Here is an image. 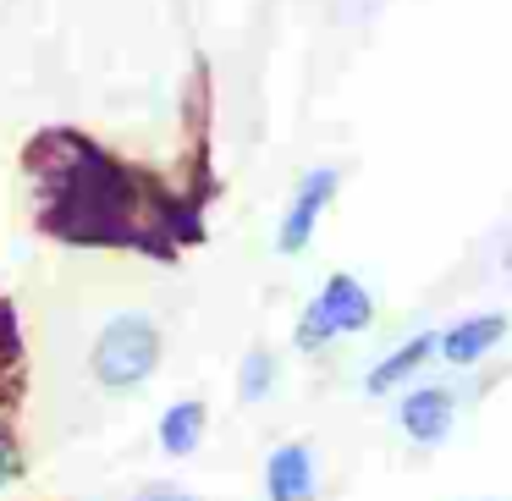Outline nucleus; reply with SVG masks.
Wrapping results in <instances>:
<instances>
[{"label":"nucleus","mask_w":512,"mask_h":501,"mask_svg":"<svg viewBox=\"0 0 512 501\" xmlns=\"http://www.w3.org/2000/svg\"><path fill=\"white\" fill-rule=\"evenodd\" d=\"M199 441H204V402H177V408H166V419H160V446H166L171 457H188Z\"/></svg>","instance_id":"obj_8"},{"label":"nucleus","mask_w":512,"mask_h":501,"mask_svg":"<svg viewBox=\"0 0 512 501\" xmlns=\"http://www.w3.org/2000/svg\"><path fill=\"white\" fill-rule=\"evenodd\" d=\"M430 353H441V336H430V331H424V336H413L408 347H397L391 358H380V364L369 369V391H375V397H386V391H397L402 380H408V375H413V369H419Z\"/></svg>","instance_id":"obj_7"},{"label":"nucleus","mask_w":512,"mask_h":501,"mask_svg":"<svg viewBox=\"0 0 512 501\" xmlns=\"http://www.w3.org/2000/svg\"><path fill=\"white\" fill-rule=\"evenodd\" d=\"M133 501H199V496H188V490H177V485H144Z\"/></svg>","instance_id":"obj_10"},{"label":"nucleus","mask_w":512,"mask_h":501,"mask_svg":"<svg viewBox=\"0 0 512 501\" xmlns=\"http://www.w3.org/2000/svg\"><path fill=\"white\" fill-rule=\"evenodd\" d=\"M507 336V320L501 314H474V320L452 325L441 336V358L446 364H479L485 353H496V342Z\"/></svg>","instance_id":"obj_6"},{"label":"nucleus","mask_w":512,"mask_h":501,"mask_svg":"<svg viewBox=\"0 0 512 501\" xmlns=\"http://www.w3.org/2000/svg\"><path fill=\"white\" fill-rule=\"evenodd\" d=\"M452 391H441V386H419V391H408L402 397V408H397V424L408 430V441H419V446H435V441H446V430H452Z\"/></svg>","instance_id":"obj_4"},{"label":"nucleus","mask_w":512,"mask_h":501,"mask_svg":"<svg viewBox=\"0 0 512 501\" xmlns=\"http://www.w3.org/2000/svg\"><path fill=\"white\" fill-rule=\"evenodd\" d=\"M237 386H243V402L270 397V386H276V358H270L265 347H254V353L243 358V375H237Z\"/></svg>","instance_id":"obj_9"},{"label":"nucleus","mask_w":512,"mask_h":501,"mask_svg":"<svg viewBox=\"0 0 512 501\" xmlns=\"http://www.w3.org/2000/svg\"><path fill=\"white\" fill-rule=\"evenodd\" d=\"M94 380H100L111 397H122V391H138L149 375H155L160 364V331L149 314H116L111 325L100 331V342H94Z\"/></svg>","instance_id":"obj_1"},{"label":"nucleus","mask_w":512,"mask_h":501,"mask_svg":"<svg viewBox=\"0 0 512 501\" xmlns=\"http://www.w3.org/2000/svg\"><path fill=\"white\" fill-rule=\"evenodd\" d=\"M331 193H336V171H331V166H325V171H309V177L298 182V199H292L287 221H281V232H276L281 254H303V248H309L314 221H320V210L331 204Z\"/></svg>","instance_id":"obj_3"},{"label":"nucleus","mask_w":512,"mask_h":501,"mask_svg":"<svg viewBox=\"0 0 512 501\" xmlns=\"http://www.w3.org/2000/svg\"><path fill=\"white\" fill-rule=\"evenodd\" d=\"M369 320H375V303H369V292L358 287L353 276H331V281L320 287V298L303 309V320H298V347H303V353H314V347H325L331 336L364 331Z\"/></svg>","instance_id":"obj_2"},{"label":"nucleus","mask_w":512,"mask_h":501,"mask_svg":"<svg viewBox=\"0 0 512 501\" xmlns=\"http://www.w3.org/2000/svg\"><path fill=\"white\" fill-rule=\"evenodd\" d=\"M314 457H309V446H298V441H287V446H276L270 452V463H265V490H270V501H314Z\"/></svg>","instance_id":"obj_5"}]
</instances>
